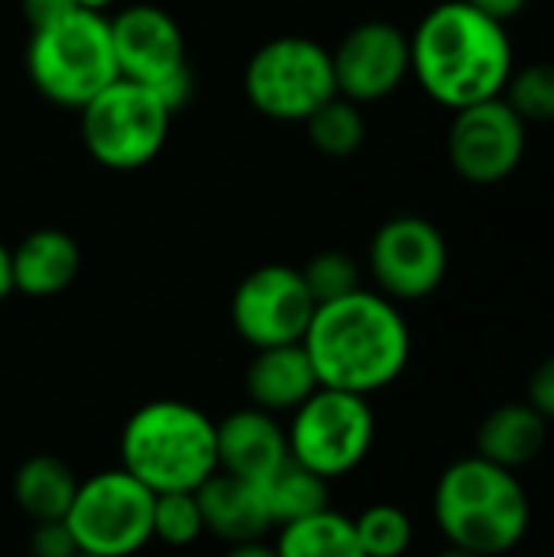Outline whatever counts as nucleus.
Instances as JSON below:
<instances>
[{
    "label": "nucleus",
    "mask_w": 554,
    "mask_h": 557,
    "mask_svg": "<svg viewBox=\"0 0 554 557\" xmlns=\"http://www.w3.org/2000/svg\"><path fill=\"white\" fill-rule=\"evenodd\" d=\"M20 10H23V20L33 33V29H42V26L65 20L69 13H75L82 7H78V0H20Z\"/></svg>",
    "instance_id": "30"
},
{
    "label": "nucleus",
    "mask_w": 554,
    "mask_h": 557,
    "mask_svg": "<svg viewBox=\"0 0 554 557\" xmlns=\"http://www.w3.org/2000/svg\"><path fill=\"white\" fill-rule=\"evenodd\" d=\"M121 470L153 496L199 490L216 470V421L189 401H147L121 428Z\"/></svg>",
    "instance_id": "4"
},
{
    "label": "nucleus",
    "mask_w": 554,
    "mask_h": 557,
    "mask_svg": "<svg viewBox=\"0 0 554 557\" xmlns=\"http://www.w3.org/2000/svg\"><path fill=\"white\" fill-rule=\"evenodd\" d=\"M196 499H199L206 532L225 545L258 542L274 529L261 483H248V480L216 470L196 490Z\"/></svg>",
    "instance_id": "16"
},
{
    "label": "nucleus",
    "mask_w": 554,
    "mask_h": 557,
    "mask_svg": "<svg viewBox=\"0 0 554 557\" xmlns=\"http://www.w3.org/2000/svg\"><path fill=\"white\" fill-rule=\"evenodd\" d=\"M526 144V121L500 95L454 111L447 131V160L460 180L473 186H496L519 170Z\"/></svg>",
    "instance_id": "13"
},
{
    "label": "nucleus",
    "mask_w": 554,
    "mask_h": 557,
    "mask_svg": "<svg viewBox=\"0 0 554 557\" xmlns=\"http://www.w3.org/2000/svg\"><path fill=\"white\" fill-rule=\"evenodd\" d=\"M261 490H264V503H268L274 529L307 519L330 506V483L310 473L307 467H300L297 460H287L274 476L261 483Z\"/></svg>",
    "instance_id": "22"
},
{
    "label": "nucleus",
    "mask_w": 554,
    "mask_h": 557,
    "mask_svg": "<svg viewBox=\"0 0 554 557\" xmlns=\"http://www.w3.org/2000/svg\"><path fill=\"white\" fill-rule=\"evenodd\" d=\"M372 444H376V411L362 395L320 385L291 414V431H287L291 460L323 476L327 483L359 470L372 454Z\"/></svg>",
    "instance_id": "8"
},
{
    "label": "nucleus",
    "mask_w": 554,
    "mask_h": 557,
    "mask_svg": "<svg viewBox=\"0 0 554 557\" xmlns=\"http://www.w3.org/2000/svg\"><path fill=\"white\" fill-rule=\"evenodd\" d=\"M13 294V268H10V248L0 242V304Z\"/></svg>",
    "instance_id": "33"
},
{
    "label": "nucleus",
    "mask_w": 554,
    "mask_h": 557,
    "mask_svg": "<svg viewBox=\"0 0 554 557\" xmlns=\"http://www.w3.org/2000/svg\"><path fill=\"white\" fill-rule=\"evenodd\" d=\"M300 343L323 388L362 398L395 385L411 359V330L402 310L366 287L320 304Z\"/></svg>",
    "instance_id": "1"
},
{
    "label": "nucleus",
    "mask_w": 554,
    "mask_h": 557,
    "mask_svg": "<svg viewBox=\"0 0 554 557\" xmlns=\"http://www.w3.org/2000/svg\"><path fill=\"white\" fill-rule=\"evenodd\" d=\"M78 483L82 480L72 473V467L62 457L36 454L16 467L13 499L29 522H56L69 516Z\"/></svg>",
    "instance_id": "20"
},
{
    "label": "nucleus",
    "mask_w": 554,
    "mask_h": 557,
    "mask_svg": "<svg viewBox=\"0 0 554 557\" xmlns=\"http://www.w3.org/2000/svg\"><path fill=\"white\" fill-rule=\"evenodd\" d=\"M245 98L271 121H307L336 98L330 49L307 36H274L245 65Z\"/></svg>",
    "instance_id": "7"
},
{
    "label": "nucleus",
    "mask_w": 554,
    "mask_h": 557,
    "mask_svg": "<svg viewBox=\"0 0 554 557\" xmlns=\"http://www.w3.org/2000/svg\"><path fill=\"white\" fill-rule=\"evenodd\" d=\"M75 557H95V555H75Z\"/></svg>",
    "instance_id": "36"
},
{
    "label": "nucleus",
    "mask_w": 554,
    "mask_h": 557,
    "mask_svg": "<svg viewBox=\"0 0 554 557\" xmlns=\"http://www.w3.org/2000/svg\"><path fill=\"white\" fill-rule=\"evenodd\" d=\"M216 454L222 473L248 483H264L291 460L287 431L278 424L274 414L255 405L216 421Z\"/></svg>",
    "instance_id": "15"
},
{
    "label": "nucleus",
    "mask_w": 554,
    "mask_h": 557,
    "mask_svg": "<svg viewBox=\"0 0 554 557\" xmlns=\"http://www.w3.org/2000/svg\"><path fill=\"white\" fill-rule=\"evenodd\" d=\"M353 525H356V539L366 557H405L415 542V522L395 503L366 506L353 519Z\"/></svg>",
    "instance_id": "24"
},
{
    "label": "nucleus",
    "mask_w": 554,
    "mask_h": 557,
    "mask_svg": "<svg viewBox=\"0 0 554 557\" xmlns=\"http://www.w3.org/2000/svg\"><path fill=\"white\" fill-rule=\"evenodd\" d=\"M78 114L88 157L118 173L140 170L157 160L173 124V111L160 95L131 78H114Z\"/></svg>",
    "instance_id": "6"
},
{
    "label": "nucleus",
    "mask_w": 554,
    "mask_h": 557,
    "mask_svg": "<svg viewBox=\"0 0 554 557\" xmlns=\"http://www.w3.org/2000/svg\"><path fill=\"white\" fill-rule=\"evenodd\" d=\"M330 59L336 95L356 104L389 98L411 75V42L389 20H366L353 26Z\"/></svg>",
    "instance_id": "14"
},
{
    "label": "nucleus",
    "mask_w": 554,
    "mask_h": 557,
    "mask_svg": "<svg viewBox=\"0 0 554 557\" xmlns=\"http://www.w3.org/2000/svg\"><path fill=\"white\" fill-rule=\"evenodd\" d=\"M503 98L526 124L554 121V62H532V65L513 69L503 88Z\"/></svg>",
    "instance_id": "26"
},
{
    "label": "nucleus",
    "mask_w": 554,
    "mask_h": 557,
    "mask_svg": "<svg viewBox=\"0 0 554 557\" xmlns=\"http://www.w3.org/2000/svg\"><path fill=\"white\" fill-rule=\"evenodd\" d=\"M434 519L447 545L500 557L519 548L529 535L532 503L516 470L473 454L441 473L434 486Z\"/></svg>",
    "instance_id": "3"
},
{
    "label": "nucleus",
    "mask_w": 554,
    "mask_h": 557,
    "mask_svg": "<svg viewBox=\"0 0 554 557\" xmlns=\"http://www.w3.org/2000/svg\"><path fill=\"white\" fill-rule=\"evenodd\" d=\"M153 499L127 470H101L78 483L65 525L82 555L134 557L153 542Z\"/></svg>",
    "instance_id": "9"
},
{
    "label": "nucleus",
    "mask_w": 554,
    "mask_h": 557,
    "mask_svg": "<svg viewBox=\"0 0 554 557\" xmlns=\"http://www.w3.org/2000/svg\"><path fill=\"white\" fill-rule=\"evenodd\" d=\"M274 548L281 557H366L353 519L330 506L281 525Z\"/></svg>",
    "instance_id": "21"
},
{
    "label": "nucleus",
    "mask_w": 554,
    "mask_h": 557,
    "mask_svg": "<svg viewBox=\"0 0 554 557\" xmlns=\"http://www.w3.org/2000/svg\"><path fill=\"white\" fill-rule=\"evenodd\" d=\"M111 3H118V0H78V7H85V10H98V13H104Z\"/></svg>",
    "instance_id": "34"
},
{
    "label": "nucleus",
    "mask_w": 554,
    "mask_h": 557,
    "mask_svg": "<svg viewBox=\"0 0 554 557\" xmlns=\"http://www.w3.org/2000/svg\"><path fill=\"white\" fill-rule=\"evenodd\" d=\"M526 401L552 424L554 421V352L545 356L535 372L529 375V385H526Z\"/></svg>",
    "instance_id": "29"
},
{
    "label": "nucleus",
    "mask_w": 554,
    "mask_h": 557,
    "mask_svg": "<svg viewBox=\"0 0 554 557\" xmlns=\"http://www.w3.org/2000/svg\"><path fill=\"white\" fill-rule=\"evenodd\" d=\"M545 444H549V421L529 401L500 405L477 428V457L516 473L535 463Z\"/></svg>",
    "instance_id": "19"
},
{
    "label": "nucleus",
    "mask_w": 554,
    "mask_h": 557,
    "mask_svg": "<svg viewBox=\"0 0 554 557\" xmlns=\"http://www.w3.org/2000/svg\"><path fill=\"white\" fill-rule=\"evenodd\" d=\"M118 75L147 85L176 114L193 101V69L180 23L153 7L131 3L108 20Z\"/></svg>",
    "instance_id": "10"
},
{
    "label": "nucleus",
    "mask_w": 554,
    "mask_h": 557,
    "mask_svg": "<svg viewBox=\"0 0 554 557\" xmlns=\"http://www.w3.org/2000/svg\"><path fill=\"white\" fill-rule=\"evenodd\" d=\"M467 3H470V7H477L480 13H487V16L500 20V23H506V20L519 16V13L529 7V0H467Z\"/></svg>",
    "instance_id": "31"
},
{
    "label": "nucleus",
    "mask_w": 554,
    "mask_h": 557,
    "mask_svg": "<svg viewBox=\"0 0 554 557\" xmlns=\"http://www.w3.org/2000/svg\"><path fill=\"white\" fill-rule=\"evenodd\" d=\"M317 300L310 297L300 268L261 264L242 277L232 294V326L251 349L300 343Z\"/></svg>",
    "instance_id": "12"
},
{
    "label": "nucleus",
    "mask_w": 554,
    "mask_h": 557,
    "mask_svg": "<svg viewBox=\"0 0 554 557\" xmlns=\"http://www.w3.org/2000/svg\"><path fill=\"white\" fill-rule=\"evenodd\" d=\"M451 251L441 228L421 215H395L379 225L369 245V271L389 300H424L447 277Z\"/></svg>",
    "instance_id": "11"
},
{
    "label": "nucleus",
    "mask_w": 554,
    "mask_h": 557,
    "mask_svg": "<svg viewBox=\"0 0 554 557\" xmlns=\"http://www.w3.org/2000/svg\"><path fill=\"white\" fill-rule=\"evenodd\" d=\"M411 42V75L444 108L460 111L500 98L516 62L506 23L467 0H444L424 13Z\"/></svg>",
    "instance_id": "2"
},
{
    "label": "nucleus",
    "mask_w": 554,
    "mask_h": 557,
    "mask_svg": "<svg viewBox=\"0 0 554 557\" xmlns=\"http://www.w3.org/2000/svg\"><path fill=\"white\" fill-rule=\"evenodd\" d=\"M225 557H281L274 545H264V539L258 542H242V545H229Z\"/></svg>",
    "instance_id": "32"
},
{
    "label": "nucleus",
    "mask_w": 554,
    "mask_h": 557,
    "mask_svg": "<svg viewBox=\"0 0 554 557\" xmlns=\"http://www.w3.org/2000/svg\"><path fill=\"white\" fill-rule=\"evenodd\" d=\"M307 140L330 160H346L366 144V117L356 101L336 95L320 104L307 121Z\"/></svg>",
    "instance_id": "23"
},
{
    "label": "nucleus",
    "mask_w": 554,
    "mask_h": 557,
    "mask_svg": "<svg viewBox=\"0 0 554 557\" xmlns=\"http://www.w3.org/2000/svg\"><path fill=\"white\" fill-rule=\"evenodd\" d=\"M434 557H480V555H470V552H464V548H454V545H447L441 555H434Z\"/></svg>",
    "instance_id": "35"
},
{
    "label": "nucleus",
    "mask_w": 554,
    "mask_h": 557,
    "mask_svg": "<svg viewBox=\"0 0 554 557\" xmlns=\"http://www.w3.org/2000/svg\"><path fill=\"white\" fill-rule=\"evenodd\" d=\"M26 72L46 101L82 111L98 91L121 78L108 16L82 7L52 26L33 29L26 42Z\"/></svg>",
    "instance_id": "5"
},
{
    "label": "nucleus",
    "mask_w": 554,
    "mask_h": 557,
    "mask_svg": "<svg viewBox=\"0 0 554 557\" xmlns=\"http://www.w3.org/2000/svg\"><path fill=\"white\" fill-rule=\"evenodd\" d=\"M13 290L26 297H56L82 271V248L62 228H36L10 248Z\"/></svg>",
    "instance_id": "18"
},
{
    "label": "nucleus",
    "mask_w": 554,
    "mask_h": 557,
    "mask_svg": "<svg viewBox=\"0 0 554 557\" xmlns=\"http://www.w3.org/2000/svg\"><path fill=\"white\" fill-rule=\"evenodd\" d=\"M206 535L196 490L157 493L153 499V539L170 548H189Z\"/></svg>",
    "instance_id": "25"
},
{
    "label": "nucleus",
    "mask_w": 554,
    "mask_h": 557,
    "mask_svg": "<svg viewBox=\"0 0 554 557\" xmlns=\"http://www.w3.org/2000/svg\"><path fill=\"white\" fill-rule=\"evenodd\" d=\"M317 388L320 382H317V372L304 343L255 349V359L248 362V372H245L248 401L274 418L294 414Z\"/></svg>",
    "instance_id": "17"
},
{
    "label": "nucleus",
    "mask_w": 554,
    "mask_h": 557,
    "mask_svg": "<svg viewBox=\"0 0 554 557\" xmlns=\"http://www.w3.org/2000/svg\"><path fill=\"white\" fill-rule=\"evenodd\" d=\"M78 542L72 535V529L65 525V519L56 522H33L29 532V557H75Z\"/></svg>",
    "instance_id": "28"
},
{
    "label": "nucleus",
    "mask_w": 554,
    "mask_h": 557,
    "mask_svg": "<svg viewBox=\"0 0 554 557\" xmlns=\"http://www.w3.org/2000/svg\"><path fill=\"white\" fill-rule=\"evenodd\" d=\"M300 277H304L310 297L317 300V307L330 304V300H340V297L362 287L359 264L346 251H320V255H313L300 268Z\"/></svg>",
    "instance_id": "27"
}]
</instances>
